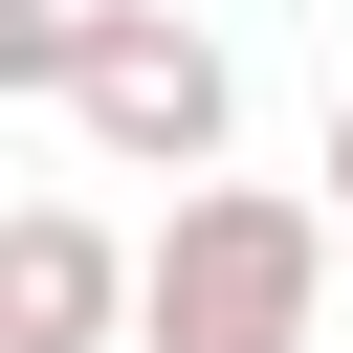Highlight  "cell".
I'll list each match as a JSON object with an SVG mask.
<instances>
[{"label":"cell","instance_id":"6da1fadb","mask_svg":"<svg viewBox=\"0 0 353 353\" xmlns=\"http://www.w3.org/2000/svg\"><path fill=\"white\" fill-rule=\"evenodd\" d=\"M309 309H331V199L176 176V221L132 243V353H309Z\"/></svg>","mask_w":353,"mask_h":353},{"label":"cell","instance_id":"7a4b0ae2","mask_svg":"<svg viewBox=\"0 0 353 353\" xmlns=\"http://www.w3.org/2000/svg\"><path fill=\"white\" fill-rule=\"evenodd\" d=\"M66 132H88L110 176H221V132H243V66H221V22H176V0H110V44H88V88H66Z\"/></svg>","mask_w":353,"mask_h":353},{"label":"cell","instance_id":"3957f363","mask_svg":"<svg viewBox=\"0 0 353 353\" xmlns=\"http://www.w3.org/2000/svg\"><path fill=\"white\" fill-rule=\"evenodd\" d=\"M110 331H132V243L88 199H22L0 221V353H110Z\"/></svg>","mask_w":353,"mask_h":353},{"label":"cell","instance_id":"277c9868","mask_svg":"<svg viewBox=\"0 0 353 353\" xmlns=\"http://www.w3.org/2000/svg\"><path fill=\"white\" fill-rule=\"evenodd\" d=\"M88 44H110V0H0V88H44V110H66V88H88Z\"/></svg>","mask_w":353,"mask_h":353},{"label":"cell","instance_id":"5b68a950","mask_svg":"<svg viewBox=\"0 0 353 353\" xmlns=\"http://www.w3.org/2000/svg\"><path fill=\"white\" fill-rule=\"evenodd\" d=\"M331 221H353V88H331Z\"/></svg>","mask_w":353,"mask_h":353}]
</instances>
